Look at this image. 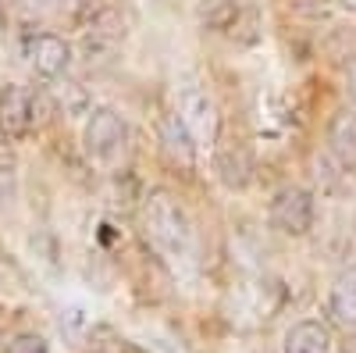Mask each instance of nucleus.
Wrapping results in <instances>:
<instances>
[{
  "mask_svg": "<svg viewBox=\"0 0 356 353\" xmlns=\"http://www.w3.org/2000/svg\"><path fill=\"white\" fill-rule=\"evenodd\" d=\"M143 228H146V240L154 243V250L168 260H182L189 257L193 246V225L186 218V207L178 203L168 189H154L146 196V207H143Z\"/></svg>",
  "mask_w": 356,
  "mask_h": 353,
  "instance_id": "nucleus-1",
  "label": "nucleus"
},
{
  "mask_svg": "<svg viewBox=\"0 0 356 353\" xmlns=\"http://www.w3.org/2000/svg\"><path fill=\"white\" fill-rule=\"evenodd\" d=\"M82 143H86L89 161H97L100 168H114L118 161L125 157V146H129L125 118L118 114L114 107H97L93 114H89V122H86Z\"/></svg>",
  "mask_w": 356,
  "mask_h": 353,
  "instance_id": "nucleus-2",
  "label": "nucleus"
},
{
  "mask_svg": "<svg viewBox=\"0 0 356 353\" xmlns=\"http://www.w3.org/2000/svg\"><path fill=\"white\" fill-rule=\"evenodd\" d=\"M178 118H182V125L196 139V146H211L218 139V125H221L218 104L203 86H196V82L178 86Z\"/></svg>",
  "mask_w": 356,
  "mask_h": 353,
  "instance_id": "nucleus-3",
  "label": "nucleus"
},
{
  "mask_svg": "<svg viewBox=\"0 0 356 353\" xmlns=\"http://www.w3.org/2000/svg\"><path fill=\"white\" fill-rule=\"evenodd\" d=\"M314 193L303 189V186H285L275 193L271 200V211H267V218H271V225L282 232V235H307L314 228Z\"/></svg>",
  "mask_w": 356,
  "mask_h": 353,
  "instance_id": "nucleus-4",
  "label": "nucleus"
},
{
  "mask_svg": "<svg viewBox=\"0 0 356 353\" xmlns=\"http://www.w3.org/2000/svg\"><path fill=\"white\" fill-rule=\"evenodd\" d=\"M33 118H36V107H33V93L25 86L18 82L0 86V136L25 139L33 132Z\"/></svg>",
  "mask_w": 356,
  "mask_h": 353,
  "instance_id": "nucleus-5",
  "label": "nucleus"
},
{
  "mask_svg": "<svg viewBox=\"0 0 356 353\" xmlns=\"http://www.w3.org/2000/svg\"><path fill=\"white\" fill-rule=\"evenodd\" d=\"M25 57H29V65H33V72L40 79H57V75H65L68 65H72V47H68L65 36H57V33H40V36L29 40Z\"/></svg>",
  "mask_w": 356,
  "mask_h": 353,
  "instance_id": "nucleus-6",
  "label": "nucleus"
},
{
  "mask_svg": "<svg viewBox=\"0 0 356 353\" xmlns=\"http://www.w3.org/2000/svg\"><path fill=\"white\" fill-rule=\"evenodd\" d=\"M285 353H335V336L324 321H296V325L285 332V343H282Z\"/></svg>",
  "mask_w": 356,
  "mask_h": 353,
  "instance_id": "nucleus-7",
  "label": "nucleus"
},
{
  "mask_svg": "<svg viewBox=\"0 0 356 353\" xmlns=\"http://www.w3.org/2000/svg\"><path fill=\"white\" fill-rule=\"evenodd\" d=\"M328 146L346 171H356V111H339L328 125Z\"/></svg>",
  "mask_w": 356,
  "mask_h": 353,
  "instance_id": "nucleus-8",
  "label": "nucleus"
},
{
  "mask_svg": "<svg viewBox=\"0 0 356 353\" xmlns=\"http://www.w3.org/2000/svg\"><path fill=\"white\" fill-rule=\"evenodd\" d=\"M328 314L346 329H356V264L332 282V292H328Z\"/></svg>",
  "mask_w": 356,
  "mask_h": 353,
  "instance_id": "nucleus-9",
  "label": "nucleus"
},
{
  "mask_svg": "<svg viewBox=\"0 0 356 353\" xmlns=\"http://www.w3.org/2000/svg\"><path fill=\"white\" fill-rule=\"evenodd\" d=\"M164 146H168V154L175 161H182V164H193V150H196V139L189 136V129L182 125V118H168L164 122Z\"/></svg>",
  "mask_w": 356,
  "mask_h": 353,
  "instance_id": "nucleus-10",
  "label": "nucleus"
},
{
  "mask_svg": "<svg viewBox=\"0 0 356 353\" xmlns=\"http://www.w3.org/2000/svg\"><path fill=\"white\" fill-rule=\"evenodd\" d=\"M8 353H50V350H47V339H43V336L25 332V336H15V339H11Z\"/></svg>",
  "mask_w": 356,
  "mask_h": 353,
  "instance_id": "nucleus-11",
  "label": "nucleus"
},
{
  "mask_svg": "<svg viewBox=\"0 0 356 353\" xmlns=\"http://www.w3.org/2000/svg\"><path fill=\"white\" fill-rule=\"evenodd\" d=\"M346 82H349V97L356 100V57L349 61V72H346Z\"/></svg>",
  "mask_w": 356,
  "mask_h": 353,
  "instance_id": "nucleus-12",
  "label": "nucleus"
},
{
  "mask_svg": "<svg viewBox=\"0 0 356 353\" xmlns=\"http://www.w3.org/2000/svg\"><path fill=\"white\" fill-rule=\"evenodd\" d=\"M339 8L349 11V15H356V0H339Z\"/></svg>",
  "mask_w": 356,
  "mask_h": 353,
  "instance_id": "nucleus-13",
  "label": "nucleus"
}]
</instances>
